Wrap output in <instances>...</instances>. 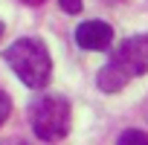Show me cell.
Instances as JSON below:
<instances>
[{
    "mask_svg": "<svg viewBox=\"0 0 148 145\" xmlns=\"http://www.w3.org/2000/svg\"><path fill=\"white\" fill-rule=\"evenodd\" d=\"M145 72H148V32L131 35L128 41H122L113 49L110 61L99 70L96 81L102 93H119L131 79L145 76Z\"/></svg>",
    "mask_w": 148,
    "mask_h": 145,
    "instance_id": "cell-1",
    "label": "cell"
},
{
    "mask_svg": "<svg viewBox=\"0 0 148 145\" xmlns=\"http://www.w3.org/2000/svg\"><path fill=\"white\" fill-rule=\"evenodd\" d=\"M119 145H148V133L145 131H125L119 136Z\"/></svg>",
    "mask_w": 148,
    "mask_h": 145,
    "instance_id": "cell-5",
    "label": "cell"
},
{
    "mask_svg": "<svg viewBox=\"0 0 148 145\" xmlns=\"http://www.w3.org/2000/svg\"><path fill=\"white\" fill-rule=\"evenodd\" d=\"M23 3H29V6H38V3H44V0H23Z\"/></svg>",
    "mask_w": 148,
    "mask_h": 145,
    "instance_id": "cell-8",
    "label": "cell"
},
{
    "mask_svg": "<svg viewBox=\"0 0 148 145\" xmlns=\"http://www.w3.org/2000/svg\"><path fill=\"white\" fill-rule=\"evenodd\" d=\"M58 3H61V9L70 12V15H79V12H82V0H58Z\"/></svg>",
    "mask_w": 148,
    "mask_h": 145,
    "instance_id": "cell-7",
    "label": "cell"
},
{
    "mask_svg": "<svg viewBox=\"0 0 148 145\" xmlns=\"http://www.w3.org/2000/svg\"><path fill=\"white\" fill-rule=\"evenodd\" d=\"M6 64L12 67V72L32 90H41L49 84L52 76V58L49 49L38 41V38H18L6 52H3Z\"/></svg>",
    "mask_w": 148,
    "mask_h": 145,
    "instance_id": "cell-2",
    "label": "cell"
},
{
    "mask_svg": "<svg viewBox=\"0 0 148 145\" xmlns=\"http://www.w3.org/2000/svg\"><path fill=\"white\" fill-rule=\"evenodd\" d=\"M76 41L82 49H93V52H105L113 44V29L105 21H84L76 26Z\"/></svg>",
    "mask_w": 148,
    "mask_h": 145,
    "instance_id": "cell-4",
    "label": "cell"
},
{
    "mask_svg": "<svg viewBox=\"0 0 148 145\" xmlns=\"http://www.w3.org/2000/svg\"><path fill=\"white\" fill-rule=\"evenodd\" d=\"M9 113H12V99H9L3 90H0V125L9 119Z\"/></svg>",
    "mask_w": 148,
    "mask_h": 145,
    "instance_id": "cell-6",
    "label": "cell"
},
{
    "mask_svg": "<svg viewBox=\"0 0 148 145\" xmlns=\"http://www.w3.org/2000/svg\"><path fill=\"white\" fill-rule=\"evenodd\" d=\"M29 125L44 142L64 139L70 131V102L58 93H41L29 105Z\"/></svg>",
    "mask_w": 148,
    "mask_h": 145,
    "instance_id": "cell-3",
    "label": "cell"
},
{
    "mask_svg": "<svg viewBox=\"0 0 148 145\" xmlns=\"http://www.w3.org/2000/svg\"><path fill=\"white\" fill-rule=\"evenodd\" d=\"M0 35H3V23H0Z\"/></svg>",
    "mask_w": 148,
    "mask_h": 145,
    "instance_id": "cell-9",
    "label": "cell"
}]
</instances>
